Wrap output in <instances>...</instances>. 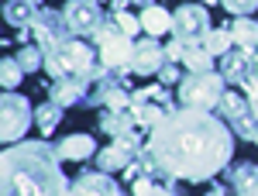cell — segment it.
<instances>
[{
    "instance_id": "22",
    "label": "cell",
    "mask_w": 258,
    "mask_h": 196,
    "mask_svg": "<svg viewBox=\"0 0 258 196\" xmlns=\"http://www.w3.org/2000/svg\"><path fill=\"white\" fill-rule=\"evenodd\" d=\"M141 31L152 35V38H162V35H172V14L162 7V4H152V7H141Z\"/></svg>"
},
{
    "instance_id": "34",
    "label": "cell",
    "mask_w": 258,
    "mask_h": 196,
    "mask_svg": "<svg viewBox=\"0 0 258 196\" xmlns=\"http://www.w3.org/2000/svg\"><path fill=\"white\" fill-rule=\"evenodd\" d=\"M131 4H138V7H152L155 0H110V7H114V11H127Z\"/></svg>"
},
{
    "instance_id": "12",
    "label": "cell",
    "mask_w": 258,
    "mask_h": 196,
    "mask_svg": "<svg viewBox=\"0 0 258 196\" xmlns=\"http://www.w3.org/2000/svg\"><path fill=\"white\" fill-rule=\"evenodd\" d=\"M210 31V14L203 4H182L172 11V38L179 41H203Z\"/></svg>"
},
{
    "instance_id": "14",
    "label": "cell",
    "mask_w": 258,
    "mask_h": 196,
    "mask_svg": "<svg viewBox=\"0 0 258 196\" xmlns=\"http://www.w3.org/2000/svg\"><path fill=\"white\" fill-rule=\"evenodd\" d=\"M62 14H66V21H69V28H73L76 38H93V31L103 21V7H100L97 0H66Z\"/></svg>"
},
{
    "instance_id": "28",
    "label": "cell",
    "mask_w": 258,
    "mask_h": 196,
    "mask_svg": "<svg viewBox=\"0 0 258 196\" xmlns=\"http://www.w3.org/2000/svg\"><path fill=\"white\" fill-rule=\"evenodd\" d=\"M21 76H24V69H21L18 55H4V62H0V83H4V90H14L21 83Z\"/></svg>"
},
{
    "instance_id": "36",
    "label": "cell",
    "mask_w": 258,
    "mask_h": 196,
    "mask_svg": "<svg viewBox=\"0 0 258 196\" xmlns=\"http://www.w3.org/2000/svg\"><path fill=\"white\" fill-rule=\"evenodd\" d=\"M203 4H214V0H203Z\"/></svg>"
},
{
    "instance_id": "18",
    "label": "cell",
    "mask_w": 258,
    "mask_h": 196,
    "mask_svg": "<svg viewBox=\"0 0 258 196\" xmlns=\"http://www.w3.org/2000/svg\"><path fill=\"white\" fill-rule=\"evenodd\" d=\"M227 189H231V196H258V165L255 162L227 165Z\"/></svg>"
},
{
    "instance_id": "29",
    "label": "cell",
    "mask_w": 258,
    "mask_h": 196,
    "mask_svg": "<svg viewBox=\"0 0 258 196\" xmlns=\"http://www.w3.org/2000/svg\"><path fill=\"white\" fill-rule=\"evenodd\" d=\"M18 62H21L24 73H38L41 66H45V52H41V45H21Z\"/></svg>"
},
{
    "instance_id": "21",
    "label": "cell",
    "mask_w": 258,
    "mask_h": 196,
    "mask_svg": "<svg viewBox=\"0 0 258 196\" xmlns=\"http://www.w3.org/2000/svg\"><path fill=\"white\" fill-rule=\"evenodd\" d=\"M38 0H7L4 4V21L11 24V28H35V21H38Z\"/></svg>"
},
{
    "instance_id": "37",
    "label": "cell",
    "mask_w": 258,
    "mask_h": 196,
    "mask_svg": "<svg viewBox=\"0 0 258 196\" xmlns=\"http://www.w3.org/2000/svg\"><path fill=\"white\" fill-rule=\"evenodd\" d=\"M97 4H103V0H97Z\"/></svg>"
},
{
    "instance_id": "8",
    "label": "cell",
    "mask_w": 258,
    "mask_h": 196,
    "mask_svg": "<svg viewBox=\"0 0 258 196\" xmlns=\"http://www.w3.org/2000/svg\"><path fill=\"white\" fill-rule=\"evenodd\" d=\"M35 120V107L24 93H14V90H4V100H0V141L14 145V141H24L28 127Z\"/></svg>"
},
{
    "instance_id": "35",
    "label": "cell",
    "mask_w": 258,
    "mask_h": 196,
    "mask_svg": "<svg viewBox=\"0 0 258 196\" xmlns=\"http://www.w3.org/2000/svg\"><path fill=\"white\" fill-rule=\"evenodd\" d=\"M227 193H231V189H227V186H217V182L207 189V196H227Z\"/></svg>"
},
{
    "instance_id": "4",
    "label": "cell",
    "mask_w": 258,
    "mask_h": 196,
    "mask_svg": "<svg viewBox=\"0 0 258 196\" xmlns=\"http://www.w3.org/2000/svg\"><path fill=\"white\" fill-rule=\"evenodd\" d=\"M93 45H97L100 52V62L107 66V69H117V73H124L127 66H131V55H135V41L124 28L117 24V18H114V11L110 14H103V21H100V28L93 31ZM131 73V69H127Z\"/></svg>"
},
{
    "instance_id": "20",
    "label": "cell",
    "mask_w": 258,
    "mask_h": 196,
    "mask_svg": "<svg viewBox=\"0 0 258 196\" xmlns=\"http://www.w3.org/2000/svg\"><path fill=\"white\" fill-rule=\"evenodd\" d=\"M55 148H59L62 162H83V158H93V155H97V141L86 135V131H76V135L62 138Z\"/></svg>"
},
{
    "instance_id": "19",
    "label": "cell",
    "mask_w": 258,
    "mask_h": 196,
    "mask_svg": "<svg viewBox=\"0 0 258 196\" xmlns=\"http://www.w3.org/2000/svg\"><path fill=\"white\" fill-rule=\"evenodd\" d=\"M97 124L107 138H124V135H135L138 131V120L131 114V107L127 110H100Z\"/></svg>"
},
{
    "instance_id": "6",
    "label": "cell",
    "mask_w": 258,
    "mask_h": 196,
    "mask_svg": "<svg viewBox=\"0 0 258 196\" xmlns=\"http://www.w3.org/2000/svg\"><path fill=\"white\" fill-rule=\"evenodd\" d=\"M131 93L127 90V69L117 73V69H100V76L90 83V97L86 103L90 107H103V110H127L131 107Z\"/></svg>"
},
{
    "instance_id": "31",
    "label": "cell",
    "mask_w": 258,
    "mask_h": 196,
    "mask_svg": "<svg viewBox=\"0 0 258 196\" xmlns=\"http://www.w3.org/2000/svg\"><path fill=\"white\" fill-rule=\"evenodd\" d=\"M114 18H117V24L131 35V38H138V31H141V18H135L131 11H114Z\"/></svg>"
},
{
    "instance_id": "13",
    "label": "cell",
    "mask_w": 258,
    "mask_h": 196,
    "mask_svg": "<svg viewBox=\"0 0 258 196\" xmlns=\"http://www.w3.org/2000/svg\"><path fill=\"white\" fill-rule=\"evenodd\" d=\"M220 76L227 83H234L241 90H248V83L258 76V55L251 48H231L227 55H220Z\"/></svg>"
},
{
    "instance_id": "1",
    "label": "cell",
    "mask_w": 258,
    "mask_h": 196,
    "mask_svg": "<svg viewBox=\"0 0 258 196\" xmlns=\"http://www.w3.org/2000/svg\"><path fill=\"white\" fill-rule=\"evenodd\" d=\"M148 152L172 179L207 182L234 158V131L214 114L176 107L148 131Z\"/></svg>"
},
{
    "instance_id": "2",
    "label": "cell",
    "mask_w": 258,
    "mask_h": 196,
    "mask_svg": "<svg viewBox=\"0 0 258 196\" xmlns=\"http://www.w3.org/2000/svg\"><path fill=\"white\" fill-rule=\"evenodd\" d=\"M59 148L48 138L14 141L0 158V196H69Z\"/></svg>"
},
{
    "instance_id": "3",
    "label": "cell",
    "mask_w": 258,
    "mask_h": 196,
    "mask_svg": "<svg viewBox=\"0 0 258 196\" xmlns=\"http://www.w3.org/2000/svg\"><path fill=\"white\" fill-rule=\"evenodd\" d=\"M45 69L52 79H97L103 62H100V52L90 41L73 35L66 45H59L55 52L45 55Z\"/></svg>"
},
{
    "instance_id": "9",
    "label": "cell",
    "mask_w": 258,
    "mask_h": 196,
    "mask_svg": "<svg viewBox=\"0 0 258 196\" xmlns=\"http://www.w3.org/2000/svg\"><path fill=\"white\" fill-rule=\"evenodd\" d=\"M217 117L234 131V138L258 145V117H255V110H251V103H248V97L227 90L224 100H220V107H217Z\"/></svg>"
},
{
    "instance_id": "17",
    "label": "cell",
    "mask_w": 258,
    "mask_h": 196,
    "mask_svg": "<svg viewBox=\"0 0 258 196\" xmlns=\"http://www.w3.org/2000/svg\"><path fill=\"white\" fill-rule=\"evenodd\" d=\"M90 83L93 79H52L45 86H48V100H55L59 107H76V103H86Z\"/></svg>"
},
{
    "instance_id": "11",
    "label": "cell",
    "mask_w": 258,
    "mask_h": 196,
    "mask_svg": "<svg viewBox=\"0 0 258 196\" xmlns=\"http://www.w3.org/2000/svg\"><path fill=\"white\" fill-rule=\"evenodd\" d=\"M35 38H38L41 52L48 55V52H55L59 45L73 38V28H69V21L62 11H52V7H41L38 11V21H35Z\"/></svg>"
},
{
    "instance_id": "25",
    "label": "cell",
    "mask_w": 258,
    "mask_h": 196,
    "mask_svg": "<svg viewBox=\"0 0 258 196\" xmlns=\"http://www.w3.org/2000/svg\"><path fill=\"white\" fill-rule=\"evenodd\" d=\"M62 114H66V107H59L55 100H45L41 107H35V124H38V131L48 138L62 124Z\"/></svg>"
},
{
    "instance_id": "7",
    "label": "cell",
    "mask_w": 258,
    "mask_h": 196,
    "mask_svg": "<svg viewBox=\"0 0 258 196\" xmlns=\"http://www.w3.org/2000/svg\"><path fill=\"white\" fill-rule=\"evenodd\" d=\"M169 110H176V100H172V93H169L162 83L141 86V90L131 93V114H135L141 131H152Z\"/></svg>"
},
{
    "instance_id": "26",
    "label": "cell",
    "mask_w": 258,
    "mask_h": 196,
    "mask_svg": "<svg viewBox=\"0 0 258 196\" xmlns=\"http://www.w3.org/2000/svg\"><path fill=\"white\" fill-rule=\"evenodd\" d=\"M231 45H234V38H231V28L224 24V28H210L207 35H203V48L210 52V55H227L231 52Z\"/></svg>"
},
{
    "instance_id": "32",
    "label": "cell",
    "mask_w": 258,
    "mask_h": 196,
    "mask_svg": "<svg viewBox=\"0 0 258 196\" xmlns=\"http://www.w3.org/2000/svg\"><path fill=\"white\" fill-rule=\"evenodd\" d=\"M179 79H182V76H179V62L169 59V62L159 69V83H179Z\"/></svg>"
},
{
    "instance_id": "16",
    "label": "cell",
    "mask_w": 258,
    "mask_h": 196,
    "mask_svg": "<svg viewBox=\"0 0 258 196\" xmlns=\"http://www.w3.org/2000/svg\"><path fill=\"white\" fill-rule=\"evenodd\" d=\"M69 196H124L117 179H110V172L103 169H83L80 176L73 179Z\"/></svg>"
},
{
    "instance_id": "38",
    "label": "cell",
    "mask_w": 258,
    "mask_h": 196,
    "mask_svg": "<svg viewBox=\"0 0 258 196\" xmlns=\"http://www.w3.org/2000/svg\"><path fill=\"white\" fill-rule=\"evenodd\" d=\"M255 55H258V48H255Z\"/></svg>"
},
{
    "instance_id": "10",
    "label": "cell",
    "mask_w": 258,
    "mask_h": 196,
    "mask_svg": "<svg viewBox=\"0 0 258 196\" xmlns=\"http://www.w3.org/2000/svg\"><path fill=\"white\" fill-rule=\"evenodd\" d=\"M141 148H145V145H141L138 131H135V135L114 138V145L100 148L97 155H93V162H97V169H103V172H124V169L141 155Z\"/></svg>"
},
{
    "instance_id": "27",
    "label": "cell",
    "mask_w": 258,
    "mask_h": 196,
    "mask_svg": "<svg viewBox=\"0 0 258 196\" xmlns=\"http://www.w3.org/2000/svg\"><path fill=\"white\" fill-rule=\"evenodd\" d=\"M131 196H179L176 186L159 182V179H135L131 182Z\"/></svg>"
},
{
    "instance_id": "30",
    "label": "cell",
    "mask_w": 258,
    "mask_h": 196,
    "mask_svg": "<svg viewBox=\"0 0 258 196\" xmlns=\"http://www.w3.org/2000/svg\"><path fill=\"white\" fill-rule=\"evenodd\" d=\"M224 4V11H231L234 18H251L258 11V0H220Z\"/></svg>"
},
{
    "instance_id": "15",
    "label": "cell",
    "mask_w": 258,
    "mask_h": 196,
    "mask_svg": "<svg viewBox=\"0 0 258 196\" xmlns=\"http://www.w3.org/2000/svg\"><path fill=\"white\" fill-rule=\"evenodd\" d=\"M169 62V55H165V45H162L159 38H138L135 41V55H131V73L135 76H155L162 66Z\"/></svg>"
},
{
    "instance_id": "33",
    "label": "cell",
    "mask_w": 258,
    "mask_h": 196,
    "mask_svg": "<svg viewBox=\"0 0 258 196\" xmlns=\"http://www.w3.org/2000/svg\"><path fill=\"white\" fill-rule=\"evenodd\" d=\"M244 97H248V103H251V110H255V117H258V76L248 83V90H244Z\"/></svg>"
},
{
    "instance_id": "23",
    "label": "cell",
    "mask_w": 258,
    "mask_h": 196,
    "mask_svg": "<svg viewBox=\"0 0 258 196\" xmlns=\"http://www.w3.org/2000/svg\"><path fill=\"white\" fill-rule=\"evenodd\" d=\"M182 62H186V73H210L214 69V55L203 48V41H182Z\"/></svg>"
},
{
    "instance_id": "5",
    "label": "cell",
    "mask_w": 258,
    "mask_h": 196,
    "mask_svg": "<svg viewBox=\"0 0 258 196\" xmlns=\"http://www.w3.org/2000/svg\"><path fill=\"white\" fill-rule=\"evenodd\" d=\"M227 93V79L220 73H186L179 79V103L197 107V110H217Z\"/></svg>"
},
{
    "instance_id": "24",
    "label": "cell",
    "mask_w": 258,
    "mask_h": 196,
    "mask_svg": "<svg viewBox=\"0 0 258 196\" xmlns=\"http://www.w3.org/2000/svg\"><path fill=\"white\" fill-rule=\"evenodd\" d=\"M227 28H231V38H234L238 48H251V52L258 48V21L255 18H234Z\"/></svg>"
}]
</instances>
